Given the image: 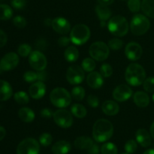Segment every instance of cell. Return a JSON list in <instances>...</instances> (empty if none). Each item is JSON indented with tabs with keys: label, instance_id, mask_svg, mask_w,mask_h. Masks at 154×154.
<instances>
[{
	"label": "cell",
	"instance_id": "cell-1",
	"mask_svg": "<svg viewBox=\"0 0 154 154\" xmlns=\"http://www.w3.org/2000/svg\"><path fill=\"white\" fill-rule=\"evenodd\" d=\"M113 134L114 126L106 119H99L93 125V137L97 142H105L112 137Z\"/></svg>",
	"mask_w": 154,
	"mask_h": 154
},
{
	"label": "cell",
	"instance_id": "cell-2",
	"mask_svg": "<svg viewBox=\"0 0 154 154\" xmlns=\"http://www.w3.org/2000/svg\"><path fill=\"white\" fill-rule=\"evenodd\" d=\"M126 82L133 87L140 86L146 79V72L144 68L137 63H132L126 68L125 72Z\"/></svg>",
	"mask_w": 154,
	"mask_h": 154
},
{
	"label": "cell",
	"instance_id": "cell-3",
	"mask_svg": "<svg viewBox=\"0 0 154 154\" xmlns=\"http://www.w3.org/2000/svg\"><path fill=\"white\" fill-rule=\"evenodd\" d=\"M50 100L55 107L65 108L69 106L72 102V96L63 87H57L51 92Z\"/></svg>",
	"mask_w": 154,
	"mask_h": 154
},
{
	"label": "cell",
	"instance_id": "cell-4",
	"mask_svg": "<svg viewBox=\"0 0 154 154\" xmlns=\"http://www.w3.org/2000/svg\"><path fill=\"white\" fill-rule=\"evenodd\" d=\"M108 28L110 32L114 35L123 37L126 35L129 31V23L124 17L117 15L110 19Z\"/></svg>",
	"mask_w": 154,
	"mask_h": 154
},
{
	"label": "cell",
	"instance_id": "cell-5",
	"mask_svg": "<svg viewBox=\"0 0 154 154\" xmlns=\"http://www.w3.org/2000/svg\"><path fill=\"white\" fill-rule=\"evenodd\" d=\"M71 42L76 45L85 44L90 38V30L87 26L80 23L75 25L70 32Z\"/></svg>",
	"mask_w": 154,
	"mask_h": 154
},
{
	"label": "cell",
	"instance_id": "cell-6",
	"mask_svg": "<svg viewBox=\"0 0 154 154\" xmlns=\"http://www.w3.org/2000/svg\"><path fill=\"white\" fill-rule=\"evenodd\" d=\"M150 23L148 18L144 15L138 14L134 15L130 22L131 32L135 35H142L149 30Z\"/></svg>",
	"mask_w": 154,
	"mask_h": 154
},
{
	"label": "cell",
	"instance_id": "cell-7",
	"mask_svg": "<svg viewBox=\"0 0 154 154\" xmlns=\"http://www.w3.org/2000/svg\"><path fill=\"white\" fill-rule=\"evenodd\" d=\"M90 55L96 61H105L109 56V47L102 42H96L92 44L89 49Z\"/></svg>",
	"mask_w": 154,
	"mask_h": 154
},
{
	"label": "cell",
	"instance_id": "cell-8",
	"mask_svg": "<svg viewBox=\"0 0 154 154\" xmlns=\"http://www.w3.org/2000/svg\"><path fill=\"white\" fill-rule=\"evenodd\" d=\"M40 144L32 138L23 140L17 147V154H39Z\"/></svg>",
	"mask_w": 154,
	"mask_h": 154
},
{
	"label": "cell",
	"instance_id": "cell-9",
	"mask_svg": "<svg viewBox=\"0 0 154 154\" xmlns=\"http://www.w3.org/2000/svg\"><path fill=\"white\" fill-rule=\"evenodd\" d=\"M54 120L57 126L60 127L64 128H69L73 124V117H72V114H71L69 111L66 109L57 110L54 113Z\"/></svg>",
	"mask_w": 154,
	"mask_h": 154
},
{
	"label": "cell",
	"instance_id": "cell-10",
	"mask_svg": "<svg viewBox=\"0 0 154 154\" xmlns=\"http://www.w3.org/2000/svg\"><path fill=\"white\" fill-rule=\"evenodd\" d=\"M29 63L31 67L38 72L45 70L48 64L46 57L38 51H32L30 54L29 57Z\"/></svg>",
	"mask_w": 154,
	"mask_h": 154
},
{
	"label": "cell",
	"instance_id": "cell-11",
	"mask_svg": "<svg viewBox=\"0 0 154 154\" xmlns=\"http://www.w3.org/2000/svg\"><path fill=\"white\" fill-rule=\"evenodd\" d=\"M82 67L79 66H72L66 72V79L69 84L77 85L83 82L84 79V72Z\"/></svg>",
	"mask_w": 154,
	"mask_h": 154
},
{
	"label": "cell",
	"instance_id": "cell-12",
	"mask_svg": "<svg viewBox=\"0 0 154 154\" xmlns=\"http://www.w3.org/2000/svg\"><path fill=\"white\" fill-rule=\"evenodd\" d=\"M19 61V57L16 53H8L0 60V68L5 72L11 71L17 66Z\"/></svg>",
	"mask_w": 154,
	"mask_h": 154
},
{
	"label": "cell",
	"instance_id": "cell-13",
	"mask_svg": "<svg viewBox=\"0 0 154 154\" xmlns=\"http://www.w3.org/2000/svg\"><path fill=\"white\" fill-rule=\"evenodd\" d=\"M132 90L126 84L119 85L113 91V97L116 101L120 102L127 101L132 96Z\"/></svg>",
	"mask_w": 154,
	"mask_h": 154
},
{
	"label": "cell",
	"instance_id": "cell-14",
	"mask_svg": "<svg viewBox=\"0 0 154 154\" xmlns=\"http://www.w3.org/2000/svg\"><path fill=\"white\" fill-rule=\"evenodd\" d=\"M142 48L136 42H130L125 48V55L132 61H136L141 58L142 55Z\"/></svg>",
	"mask_w": 154,
	"mask_h": 154
},
{
	"label": "cell",
	"instance_id": "cell-15",
	"mask_svg": "<svg viewBox=\"0 0 154 154\" xmlns=\"http://www.w3.org/2000/svg\"><path fill=\"white\" fill-rule=\"evenodd\" d=\"M53 29L57 33L61 35H66L70 32L71 24L66 18L56 17L55 19L52 20V24H51Z\"/></svg>",
	"mask_w": 154,
	"mask_h": 154
},
{
	"label": "cell",
	"instance_id": "cell-16",
	"mask_svg": "<svg viewBox=\"0 0 154 154\" xmlns=\"http://www.w3.org/2000/svg\"><path fill=\"white\" fill-rule=\"evenodd\" d=\"M29 96L34 99H39L46 93V86L43 81H37L33 83L29 89Z\"/></svg>",
	"mask_w": 154,
	"mask_h": 154
},
{
	"label": "cell",
	"instance_id": "cell-17",
	"mask_svg": "<svg viewBox=\"0 0 154 154\" xmlns=\"http://www.w3.org/2000/svg\"><path fill=\"white\" fill-rule=\"evenodd\" d=\"M87 84L93 89H99L104 84L103 76L97 72H92L87 78Z\"/></svg>",
	"mask_w": 154,
	"mask_h": 154
},
{
	"label": "cell",
	"instance_id": "cell-18",
	"mask_svg": "<svg viewBox=\"0 0 154 154\" xmlns=\"http://www.w3.org/2000/svg\"><path fill=\"white\" fill-rule=\"evenodd\" d=\"M151 135L146 129H140L135 133V138L138 144L144 147H147L151 144Z\"/></svg>",
	"mask_w": 154,
	"mask_h": 154
},
{
	"label": "cell",
	"instance_id": "cell-19",
	"mask_svg": "<svg viewBox=\"0 0 154 154\" xmlns=\"http://www.w3.org/2000/svg\"><path fill=\"white\" fill-rule=\"evenodd\" d=\"M133 101L139 108H146L150 104V97L144 92L138 91L134 94Z\"/></svg>",
	"mask_w": 154,
	"mask_h": 154
},
{
	"label": "cell",
	"instance_id": "cell-20",
	"mask_svg": "<svg viewBox=\"0 0 154 154\" xmlns=\"http://www.w3.org/2000/svg\"><path fill=\"white\" fill-rule=\"evenodd\" d=\"M13 90L8 82L0 80V101H7L11 97Z\"/></svg>",
	"mask_w": 154,
	"mask_h": 154
},
{
	"label": "cell",
	"instance_id": "cell-21",
	"mask_svg": "<svg viewBox=\"0 0 154 154\" xmlns=\"http://www.w3.org/2000/svg\"><path fill=\"white\" fill-rule=\"evenodd\" d=\"M102 109L106 115L114 116L118 114L120 108H119L118 104L116 102L112 100H108L104 102Z\"/></svg>",
	"mask_w": 154,
	"mask_h": 154
},
{
	"label": "cell",
	"instance_id": "cell-22",
	"mask_svg": "<svg viewBox=\"0 0 154 154\" xmlns=\"http://www.w3.org/2000/svg\"><path fill=\"white\" fill-rule=\"evenodd\" d=\"M70 143L66 141H60L56 142L51 148L54 154H67L71 150Z\"/></svg>",
	"mask_w": 154,
	"mask_h": 154
},
{
	"label": "cell",
	"instance_id": "cell-23",
	"mask_svg": "<svg viewBox=\"0 0 154 154\" xmlns=\"http://www.w3.org/2000/svg\"><path fill=\"white\" fill-rule=\"evenodd\" d=\"M75 146L78 150H88L94 143L90 138L87 136H80L75 141Z\"/></svg>",
	"mask_w": 154,
	"mask_h": 154
},
{
	"label": "cell",
	"instance_id": "cell-24",
	"mask_svg": "<svg viewBox=\"0 0 154 154\" xmlns=\"http://www.w3.org/2000/svg\"><path fill=\"white\" fill-rule=\"evenodd\" d=\"M96 13L101 21H106L111 17V11L107 5H97L96 6Z\"/></svg>",
	"mask_w": 154,
	"mask_h": 154
},
{
	"label": "cell",
	"instance_id": "cell-25",
	"mask_svg": "<svg viewBox=\"0 0 154 154\" xmlns=\"http://www.w3.org/2000/svg\"><path fill=\"white\" fill-rule=\"evenodd\" d=\"M18 117L22 121L25 123H30L35 119V113L30 108L24 107L21 108L18 111Z\"/></svg>",
	"mask_w": 154,
	"mask_h": 154
},
{
	"label": "cell",
	"instance_id": "cell-26",
	"mask_svg": "<svg viewBox=\"0 0 154 154\" xmlns=\"http://www.w3.org/2000/svg\"><path fill=\"white\" fill-rule=\"evenodd\" d=\"M64 57L69 63H74L77 61L79 57V51L75 46H69L64 52Z\"/></svg>",
	"mask_w": 154,
	"mask_h": 154
},
{
	"label": "cell",
	"instance_id": "cell-27",
	"mask_svg": "<svg viewBox=\"0 0 154 154\" xmlns=\"http://www.w3.org/2000/svg\"><path fill=\"white\" fill-rule=\"evenodd\" d=\"M141 10L146 16L154 18V0H143Z\"/></svg>",
	"mask_w": 154,
	"mask_h": 154
},
{
	"label": "cell",
	"instance_id": "cell-28",
	"mask_svg": "<svg viewBox=\"0 0 154 154\" xmlns=\"http://www.w3.org/2000/svg\"><path fill=\"white\" fill-rule=\"evenodd\" d=\"M71 112L78 118H84L87 115V109L81 104H74L71 107Z\"/></svg>",
	"mask_w": 154,
	"mask_h": 154
},
{
	"label": "cell",
	"instance_id": "cell-29",
	"mask_svg": "<svg viewBox=\"0 0 154 154\" xmlns=\"http://www.w3.org/2000/svg\"><path fill=\"white\" fill-rule=\"evenodd\" d=\"M13 16V10L8 5L0 4V20H8Z\"/></svg>",
	"mask_w": 154,
	"mask_h": 154
},
{
	"label": "cell",
	"instance_id": "cell-30",
	"mask_svg": "<svg viewBox=\"0 0 154 154\" xmlns=\"http://www.w3.org/2000/svg\"><path fill=\"white\" fill-rule=\"evenodd\" d=\"M71 96L75 100L81 101L84 99V96H85V90L82 87L78 86L72 89Z\"/></svg>",
	"mask_w": 154,
	"mask_h": 154
},
{
	"label": "cell",
	"instance_id": "cell-31",
	"mask_svg": "<svg viewBox=\"0 0 154 154\" xmlns=\"http://www.w3.org/2000/svg\"><path fill=\"white\" fill-rule=\"evenodd\" d=\"M14 100L16 101L17 103L20 104V105H26L29 102V96L26 93L23 91H19L16 93L14 96Z\"/></svg>",
	"mask_w": 154,
	"mask_h": 154
},
{
	"label": "cell",
	"instance_id": "cell-32",
	"mask_svg": "<svg viewBox=\"0 0 154 154\" xmlns=\"http://www.w3.org/2000/svg\"><path fill=\"white\" fill-rule=\"evenodd\" d=\"M81 67L85 72H92L96 68V63L93 58H85L81 63Z\"/></svg>",
	"mask_w": 154,
	"mask_h": 154
},
{
	"label": "cell",
	"instance_id": "cell-33",
	"mask_svg": "<svg viewBox=\"0 0 154 154\" xmlns=\"http://www.w3.org/2000/svg\"><path fill=\"white\" fill-rule=\"evenodd\" d=\"M101 152L102 154H117V147L111 142L105 143L102 146Z\"/></svg>",
	"mask_w": 154,
	"mask_h": 154
},
{
	"label": "cell",
	"instance_id": "cell-34",
	"mask_svg": "<svg viewBox=\"0 0 154 154\" xmlns=\"http://www.w3.org/2000/svg\"><path fill=\"white\" fill-rule=\"evenodd\" d=\"M17 53L20 57H26L32 53V48L27 44H22L17 48Z\"/></svg>",
	"mask_w": 154,
	"mask_h": 154
},
{
	"label": "cell",
	"instance_id": "cell-35",
	"mask_svg": "<svg viewBox=\"0 0 154 154\" xmlns=\"http://www.w3.org/2000/svg\"><path fill=\"white\" fill-rule=\"evenodd\" d=\"M53 141V137L51 134L47 133V132H45V133L42 134L39 137V143L42 144L44 147H48V146H50L51 144Z\"/></svg>",
	"mask_w": 154,
	"mask_h": 154
},
{
	"label": "cell",
	"instance_id": "cell-36",
	"mask_svg": "<svg viewBox=\"0 0 154 154\" xmlns=\"http://www.w3.org/2000/svg\"><path fill=\"white\" fill-rule=\"evenodd\" d=\"M23 79L28 83H34L35 81H38V74L32 71H27L24 73Z\"/></svg>",
	"mask_w": 154,
	"mask_h": 154
},
{
	"label": "cell",
	"instance_id": "cell-37",
	"mask_svg": "<svg viewBox=\"0 0 154 154\" xmlns=\"http://www.w3.org/2000/svg\"><path fill=\"white\" fill-rule=\"evenodd\" d=\"M128 8L133 13H137L141 8V2L140 0H128Z\"/></svg>",
	"mask_w": 154,
	"mask_h": 154
},
{
	"label": "cell",
	"instance_id": "cell-38",
	"mask_svg": "<svg viewBox=\"0 0 154 154\" xmlns=\"http://www.w3.org/2000/svg\"><path fill=\"white\" fill-rule=\"evenodd\" d=\"M100 74L103 78H109L113 74V69L108 63H104L100 67Z\"/></svg>",
	"mask_w": 154,
	"mask_h": 154
},
{
	"label": "cell",
	"instance_id": "cell-39",
	"mask_svg": "<svg viewBox=\"0 0 154 154\" xmlns=\"http://www.w3.org/2000/svg\"><path fill=\"white\" fill-rule=\"evenodd\" d=\"M124 149L126 152L129 154H132L135 153L138 149V144L137 142L134 140H129L125 144Z\"/></svg>",
	"mask_w": 154,
	"mask_h": 154
},
{
	"label": "cell",
	"instance_id": "cell-40",
	"mask_svg": "<svg viewBox=\"0 0 154 154\" xmlns=\"http://www.w3.org/2000/svg\"><path fill=\"white\" fill-rule=\"evenodd\" d=\"M143 87L144 90L148 93L154 91V77H149L144 80L143 83Z\"/></svg>",
	"mask_w": 154,
	"mask_h": 154
},
{
	"label": "cell",
	"instance_id": "cell-41",
	"mask_svg": "<svg viewBox=\"0 0 154 154\" xmlns=\"http://www.w3.org/2000/svg\"><path fill=\"white\" fill-rule=\"evenodd\" d=\"M123 46V41L119 38H112L108 42V47L111 50L114 51H117V50L121 49L122 47Z\"/></svg>",
	"mask_w": 154,
	"mask_h": 154
},
{
	"label": "cell",
	"instance_id": "cell-42",
	"mask_svg": "<svg viewBox=\"0 0 154 154\" xmlns=\"http://www.w3.org/2000/svg\"><path fill=\"white\" fill-rule=\"evenodd\" d=\"M13 23L17 28H19V29H23L26 26L27 22H26V20L22 16H16L15 17H14L13 19Z\"/></svg>",
	"mask_w": 154,
	"mask_h": 154
},
{
	"label": "cell",
	"instance_id": "cell-43",
	"mask_svg": "<svg viewBox=\"0 0 154 154\" xmlns=\"http://www.w3.org/2000/svg\"><path fill=\"white\" fill-rule=\"evenodd\" d=\"M87 103L91 108H96L99 105V100L97 96L94 95H90L87 97Z\"/></svg>",
	"mask_w": 154,
	"mask_h": 154
},
{
	"label": "cell",
	"instance_id": "cell-44",
	"mask_svg": "<svg viewBox=\"0 0 154 154\" xmlns=\"http://www.w3.org/2000/svg\"><path fill=\"white\" fill-rule=\"evenodd\" d=\"M11 5L15 9L20 10L23 9L26 5V0H12Z\"/></svg>",
	"mask_w": 154,
	"mask_h": 154
},
{
	"label": "cell",
	"instance_id": "cell-45",
	"mask_svg": "<svg viewBox=\"0 0 154 154\" xmlns=\"http://www.w3.org/2000/svg\"><path fill=\"white\" fill-rule=\"evenodd\" d=\"M35 46L39 50H45L48 47V42L44 38H39L36 41Z\"/></svg>",
	"mask_w": 154,
	"mask_h": 154
},
{
	"label": "cell",
	"instance_id": "cell-46",
	"mask_svg": "<svg viewBox=\"0 0 154 154\" xmlns=\"http://www.w3.org/2000/svg\"><path fill=\"white\" fill-rule=\"evenodd\" d=\"M70 42V38H68L66 36H63V37H60L58 39V45L60 47H62V48H63V47H67L69 46Z\"/></svg>",
	"mask_w": 154,
	"mask_h": 154
},
{
	"label": "cell",
	"instance_id": "cell-47",
	"mask_svg": "<svg viewBox=\"0 0 154 154\" xmlns=\"http://www.w3.org/2000/svg\"><path fill=\"white\" fill-rule=\"evenodd\" d=\"M41 116L45 119H50L54 116V113L49 108H44L41 111Z\"/></svg>",
	"mask_w": 154,
	"mask_h": 154
},
{
	"label": "cell",
	"instance_id": "cell-48",
	"mask_svg": "<svg viewBox=\"0 0 154 154\" xmlns=\"http://www.w3.org/2000/svg\"><path fill=\"white\" fill-rule=\"evenodd\" d=\"M8 41V37L6 33L3 30L0 29V48H2L6 45Z\"/></svg>",
	"mask_w": 154,
	"mask_h": 154
},
{
	"label": "cell",
	"instance_id": "cell-49",
	"mask_svg": "<svg viewBox=\"0 0 154 154\" xmlns=\"http://www.w3.org/2000/svg\"><path fill=\"white\" fill-rule=\"evenodd\" d=\"M88 153L90 154H99V147L97 144H93L91 147H90V149L87 150Z\"/></svg>",
	"mask_w": 154,
	"mask_h": 154
},
{
	"label": "cell",
	"instance_id": "cell-50",
	"mask_svg": "<svg viewBox=\"0 0 154 154\" xmlns=\"http://www.w3.org/2000/svg\"><path fill=\"white\" fill-rule=\"evenodd\" d=\"M98 3L100 5H110L112 4L114 2V0H97Z\"/></svg>",
	"mask_w": 154,
	"mask_h": 154
},
{
	"label": "cell",
	"instance_id": "cell-51",
	"mask_svg": "<svg viewBox=\"0 0 154 154\" xmlns=\"http://www.w3.org/2000/svg\"><path fill=\"white\" fill-rule=\"evenodd\" d=\"M6 135V130L4 127L0 126V141L4 139Z\"/></svg>",
	"mask_w": 154,
	"mask_h": 154
},
{
	"label": "cell",
	"instance_id": "cell-52",
	"mask_svg": "<svg viewBox=\"0 0 154 154\" xmlns=\"http://www.w3.org/2000/svg\"><path fill=\"white\" fill-rule=\"evenodd\" d=\"M150 135H151V137H153L154 139V122L152 123L151 126H150Z\"/></svg>",
	"mask_w": 154,
	"mask_h": 154
},
{
	"label": "cell",
	"instance_id": "cell-53",
	"mask_svg": "<svg viewBox=\"0 0 154 154\" xmlns=\"http://www.w3.org/2000/svg\"><path fill=\"white\" fill-rule=\"evenodd\" d=\"M45 25H48V26H51L52 24V20L51 19H46L45 20Z\"/></svg>",
	"mask_w": 154,
	"mask_h": 154
},
{
	"label": "cell",
	"instance_id": "cell-54",
	"mask_svg": "<svg viewBox=\"0 0 154 154\" xmlns=\"http://www.w3.org/2000/svg\"><path fill=\"white\" fill-rule=\"evenodd\" d=\"M143 154H154V149H150V150H146Z\"/></svg>",
	"mask_w": 154,
	"mask_h": 154
},
{
	"label": "cell",
	"instance_id": "cell-55",
	"mask_svg": "<svg viewBox=\"0 0 154 154\" xmlns=\"http://www.w3.org/2000/svg\"><path fill=\"white\" fill-rule=\"evenodd\" d=\"M152 99H153V102H154V94L153 95V96H152Z\"/></svg>",
	"mask_w": 154,
	"mask_h": 154
},
{
	"label": "cell",
	"instance_id": "cell-56",
	"mask_svg": "<svg viewBox=\"0 0 154 154\" xmlns=\"http://www.w3.org/2000/svg\"><path fill=\"white\" fill-rule=\"evenodd\" d=\"M2 70L1 68H0V74H1V72H2Z\"/></svg>",
	"mask_w": 154,
	"mask_h": 154
},
{
	"label": "cell",
	"instance_id": "cell-57",
	"mask_svg": "<svg viewBox=\"0 0 154 154\" xmlns=\"http://www.w3.org/2000/svg\"><path fill=\"white\" fill-rule=\"evenodd\" d=\"M123 154H129V153H123Z\"/></svg>",
	"mask_w": 154,
	"mask_h": 154
},
{
	"label": "cell",
	"instance_id": "cell-58",
	"mask_svg": "<svg viewBox=\"0 0 154 154\" xmlns=\"http://www.w3.org/2000/svg\"><path fill=\"white\" fill-rule=\"evenodd\" d=\"M123 1H124V0H123Z\"/></svg>",
	"mask_w": 154,
	"mask_h": 154
}]
</instances>
